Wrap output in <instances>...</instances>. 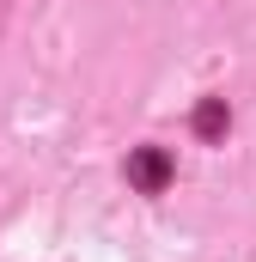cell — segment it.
Returning <instances> with one entry per match:
<instances>
[{
    "label": "cell",
    "mask_w": 256,
    "mask_h": 262,
    "mask_svg": "<svg viewBox=\"0 0 256 262\" xmlns=\"http://www.w3.org/2000/svg\"><path fill=\"white\" fill-rule=\"evenodd\" d=\"M128 183H134L140 195H159V189L171 183V152H165V146H140V152H128Z\"/></svg>",
    "instance_id": "cell-1"
},
{
    "label": "cell",
    "mask_w": 256,
    "mask_h": 262,
    "mask_svg": "<svg viewBox=\"0 0 256 262\" xmlns=\"http://www.w3.org/2000/svg\"><path fill=\"white\" fill-rule=\"evenodd\" d=\"M195 128H201V134H207V140H214V134L226 128V104H220V98H207V104L195 110Z\"/></svg>",
    "instance_id": "cell-2"
}]
</instances>
